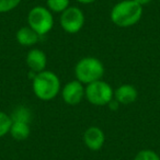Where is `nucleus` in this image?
I'll use <instances>...</instances> for the list:
<instances>
[{"label":"nucleus","instance_id":"1","mask_svg":"<svg viewBox=\"0 0 160 160\" xmlns=\"http://www.w3.org/2000/svg\"><path fill=\"white\" fill-rule=\"evenodd\" d=\"M32 90L38 100L48 102L60 93L62 82L55 72L45 69L36 73L32 79Z\"/></svg>","mask_w":160,"mask_h":160},{"label":"nucleus","instance_id":"2","mask_svg":"<svg viewBox=\"0 0 160 160\" xmlns=\"http://www.w3.org/2000/svg\"><path fill=\"white\" fill-rule=\"evenodd\" d=\"M142 17V7L134 0H122L113 6L110 12L112 23L118 28H131Z\"/></svg>","mask_w":160,"mask_h":160},{"label":"nucleus","instance_id":"3","mask_svg":"<svg viewBox=\"0 0 160 160\" xmlns=\"http://www.w3.org/2000/svg\"><path fill=\"white\" fill-rule=\"evenodd\" d=\"M105 68L99 58L87 56L77 62L75 66L76 79L85 86L101 80L104 76Z\"/></svg>","mask_w":160,"mask_h":160},{"label":"nucleus","instance_id":"4","mask_svg":"<svg viewBox=\"0 0 160 160\" xmlns=\"http://www.w3.org/2000/svg\"><path fill=\"white\" fill-rule=\"evenodd\" d=\"M54 13L44 6H35L28 13V25L40 36L48 34L53 30Z\"/></svg>","mask_w":160,"mask_h":160},{"label":"nucleus","instance_id":"5","mask_svg":"<svg viewBox=\"0 0 160 160\" xmlns=\"http://www.w3.org/2000/svg\"><path fill=\"white\" fill-rule=\"evenodd\" d=\"M114 98V89L104 80H98L86 86L85 99L94 107H105Z\"/></svg>","mask_w":160,"mask_h":160},{"label":"nucleus","instance_id":"6","mask_svg":"<svg viewBox=\"0 0 160 160\" xmlns=\"http://www.w3.org/2000/svg\"><path fill=\"white\" fill-rule=\"evenodd\" d=\"M85 13L79 7L70 6L59 17L60 28L68 34H76L82 30L85 25Z\"/></svg>","mask_w":160,"mask_h":160},{"label":"nucleus","instance_id":"7","mask_svg":"<svg viewBox=\"0 0 160 160\" xmlns=\"http://www.w3.org/2000/svg\"><path fill=\"white\" fill-rule=\"evenodd\" d=\"M86 86L77 79L67 82L60 90V94L64 102L68 105H78L85 99Z\"/></svg>","mask_w":160,"mask_h":160},{"label":"nucleus","instance_id":"8","mask_svg":"<svg viewBox=\"0 0 160 160\" xmlns=\"http://www.w3.org/2000/svg\"><path fill=\"white\" fill-rule=\"evenodd\" d=\"M83 142L91 151H99L105 144V134L98 126H90L83 133Z\"/></svg>","mask_w":160,"mask_h":160},{"label":"nucleus","instance_id":"9","mask_svg":"<svg viewBox=\"0 0 160 160\" xmlns=\"http://www.w3.org/2000/svg\"><path fill=\"white\" fill-rule=\"evenodd\" d=\"M25 62L29 67L30 71L38 73L46 69L47 65V57L44 51L40 48H32L28 52Z\"/></svg>","mask_w":160,"mask_h":160},{"label":"nucleus","instance_id":"10","mask_svg":"<svg viewBox=\"0 0 160 160\" xmlns=\"http://www.w3.org/2000/svg\"><path fill=\"white\" fill-rule=\"evenodd\" d=\"M138 98V91L133 85L124 83L114 90V99L122 105H128L134 103Z\"/></svg>","mask_w":160,"mask_h":160},{"label":"nucleus","instance_id":"11","mask_svg":"<svg viewBox=\"0 0 160 160\" xmlns=\"http://www.w3.org/2000/svg\"><path fill=\"white\" fill-rule=\"evenodd\" d=\"M41 36L36 33L34 30H32L29 25L22 27L17 31L16 40L21 46L24 47H32L40 41Z\"/></svg>","mask_w":160,"mask_h":160},{"label":"nucleus","instance_id":"12","mask_svg":"<svg viewBox=\"0 0 160 160\" xmlns=\"http://www.w3.org/2000/svg\"><path fill=\"white\" fill-rule=\"evenodd\" d=\"M31 123L22 122V121H12L11 128H10V135L17 142H23L28 139L31 134Z\"/></svg>","mask_w":160,"mask_h":160},{"label":"nucleus","instance_id":"13","mask_svg":"<svg viewBox=\"0 0 160 160\" xmlns=\"http://www.w3.org/2000/svg\"><path fill=\"white\" fill-rule=\"evenodd\" d=\"M12 121H22V122L31 123L32 121V112L25 105H19L12 111L10 114Z\"/></svg>","mask_w":160,"mask_h":160},{"label":"nucleus","instance_id":"14","mask_svg":"<svg viewBox=\"0 0 160 160\" xmlns=\"http://www.w3.org/2000/svg\"><path fill=\"white\" fill-rule=\"evenodd\" d=\"M70 7V0H46V8L53 13H62Z\"/></svg>","mask_w":160,"mask_h":160},{"label":"nucleus","instance_id":"15","mask_svg":"<svg viewBox=\"0 0 160 160\" xmlns=\"http://www.w3.org/2000/svg\"><path fill=\"white\" fill-rule=\"evenodd\" d=\"M12 125V118L8 113L0 111V138L5 137L10 133Z\"/></svg>","mask_w":160,"mask_h":160},{"label":"nucleus","instance_id":"16","mask_svg":"<svg viewBox=\"0 0 160 160\" xmlns=\"http://www.w3.org/2000/svg\"><path fill=\"white\" fill-rule=\"evenodd\" d=\"M133 160H160V155L152 149H142L136 153Z\"/></svg>","mask_w":160,"mask_h":160},{"label":"nucleus","instance_id":"17","mask_svg":"<svg viewBox=\"0 0 160 160\" xmlns=\"http://www.w3.org/2000/svg\"><path fill=\"white\" fill-rule=\"evenodd\" d=\"M22 0H0V13H8L14 10Z\"/></svg>","mask_w":160,"mask_h":160},{"label":"nucleus","instance_id":"18","mask_svg":"<svg viewBox=\"0 0 160 160\" xmlns=\"http://www.w3.org/2000/svg\"><path fill=\"white\" fill-rule=\"evenodd\" d=\"M120 105H121L120 103H118V101H116L115 99L113 98L111 101H110V103L108 104V107H109L111 110H113V111H115V110H118V107H120Z\"/></svg>","mask_w":160,"mask_h":160},{"label":"nucleus","instance_id":"19","mask_svg":"<svg viewBox=\"0 0 160 160\" xmlns=\"http://www.w3.org/2000/svg\"><path fill=\"white\" fill-rule=\"evenodd\" d=\"M78 3L80 5H91V3H94L97 0H76Z\"/></svg>","mask_w":160,"mask_h":160},{"label":"nucleus","instance_id":"20","mask_svg":"<svg viewBox=\"0 0 160 160\" xmlns=\"http://www.w3.org/2000/svg\"><path fill=\"white\" fill-rule=\"evenodd\" d=\"M135 2H137L139 6H142V7H144V6L148 5V3H150L152 0H134Z\"/></svg>","mask_w":160,"mask_h":160},{"label":"nucleus","instance_id":"21","mask_svg":"<svg viewBox=\"0 0 160 160\" xmlns=\"http://www.w3.org/2000/svg\"><path fill=\"white\" fill-rule=\"evenodd\" d=\"M159 155H160V153H159Z\"/></svg>","mask_w":160,"mask_h":160}]
</instances>
